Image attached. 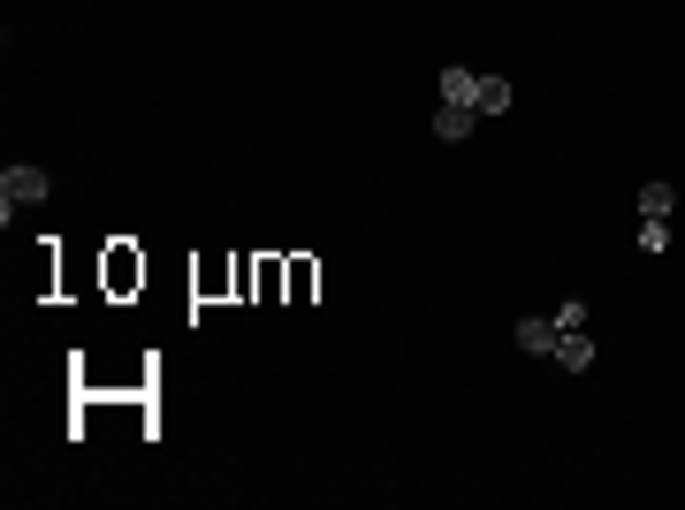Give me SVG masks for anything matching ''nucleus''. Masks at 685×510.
I'll return each mask as SVG.
<instances>
[{
    "instance_id": "obj_1",
    "label": "nucleus",
    "mask_w": 685,
    "mask_h": 510,
    "mask_svg": "<svg viewBox=\"0 0 685 510\" xmlns=\"http://www.w3.org/2000/svg\"><path fill=\"white\" fill-rule=\"evenodd\" d=\"M46 190H54V175L31 169V161H15V169L0 175V221H15V206H38Z\"/></svg>"
},
{
    "instance_id": "obj_2",
    "label": "nucleus",
    "mask_w": 685,
    "mask_h": 510,
    "mask_svg": "<svg viewBox=\"0 0 685 510\" xmlns=\"http://www.w3.org/2000/svg\"><path fill=\"white\" fill-rule=\"evenodd\" d=\"M511 343L525 350V358H556V313H533V321H518Z\"/></svg>"
},
{
    "instance_id": "obj_3",
    "label": "nucleus",
    "mask_w": 685,
    "mask_h": 510,
    "mask_svg": "<svg viewBox=\"0 0 685 510\" xmlns=\"http://www.w3.org/2000/svg\"><path fill=\"white\" fill-rule=\"evenodd\" d=\"M556 366L564 373H594V336L587 328H556Z\"/></svg>"
},
{
    "instance_id": "obj_4",
    "label": "nucleus",
    "mask_w": 685,
    "mask_h": 510,
    "mask_svg": "<svg viewBox=\"0 0 685 510\" xmlns=\"http://www.w3.org/2000/svg\"><path fill=\"white\" fill-rule=\"evenodd\" d=\"M473 130H480V115H473V107H457V100H442V107H434V138H442V146H465Z\"/></svg>"
},
{
    "instance_id": "obj_5",
    "label": "nucleus",
    "mask_w": 685,
    "mask_h": 510,
    "mask_svg": "<svg viewBox=\"0 0 685 510\" xmlns=\"http://www.w3.org/2000/svg\"><path fill=\"white\" fill-rule=\"evenodd\" d=\"M473 92H480V69H465V61H450L442 69V100H457V107H473ZM480 115V107H473Z\"/></svg>"
},
{
    "instance_id": "obj_6",
    "label": "nucleus",
    "mask_w": 685,
    "mask_h": 510,
    "mask_svg": "<svg viewBox=\"0 0 685 510\" xmlns=\"http://www.w3.org/2000/svg\"><path fill=\"white\" fill-rule=\"evenodd\" d=\"M473 107H480V123H488V115H511V107H518V92L503 84V77H480V92H473Z\"/></svg>"
},
{
    "instance_id": "obj_7",
    "label": "nucleus",
    "mask_w": 685,
    "mask_h": 510,
    "mask_svg": "<svg viewBox=\"0 0 685 510\" xmlns=\"http://www.w3.org/2000/svg\"><path fill=\"white\" fill-rule=\"evenodd\" d=\"M632 244H640L648 259H663V252H671V221H663V213H640V236H632Z\"/></svg>"
},
{
    "instance_id": "obj_8",
    "label": "nucleus",
    "mask_w": 685,
    "mask_h": 510,
    "mask_svg": "<svg viewBox=\"0 0 685 510\" xmlns=\"http://www.w3.org/2000/svg\"><path fill=\"white\" fill-rule=\"evenodd\" d=\"M671 206H678L671 183H640V213H663V221H671Z\"/></svg>"
}]
</instances>
